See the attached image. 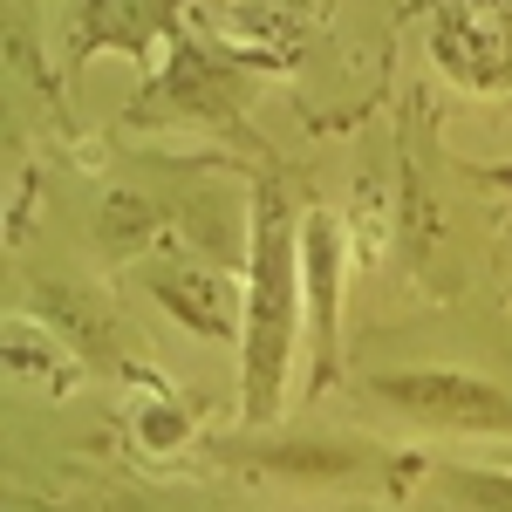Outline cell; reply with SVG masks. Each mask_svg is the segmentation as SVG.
Instances as JSON below:
<instances>
[{
  "label": "cell",
  "instance_id": "1",
  "mask_svg": "<svg viewBox=\"0 0 512 512\" xmlns=\"http://www.w3.org/2000/svg\"><path fill=\"white\" fill-rule=\"evenodd\" d=\"M287 342H294V226L280 192L253 205V280H246V417L267 424L287 383Z\"/></svg>",
  "mask_w": 512,
  "mask_h": 512
},
{
  "label": "cell",
  "instance_id": "2",
  "mask_svg": "<svg viewBox=\"0 0 512 512\" xmlns=\"http://www.w3.org/2000/svg\"><path fill=\"white\" fill-rule=\"evenodd\" d=\"M431 55L472 89H512V0H431Z\"/></svg>",
  "mask_w": 512,
  "mask_h": 512
},
{
  "label": "cell",
  "instance_id": "3",
  "mask_svg": "<svg viewBox=\"0 0 512 512\" xmlns=\"http://www.w3.org/2000/svg\"><path fill=\"white\" fill-rule=\"evenodd\" d=\"M376 396H390L396 410L444 424V431H512V396L478 376L451 369H410V376H376Z\"/></svg>",
  "mask_w": 512,
  "mask_h": 512
},
{
  "label": "cell",
  "instance_id": "4",
  "mask_svg": "<svg viewBox=\"0 0 512 512\" xmlns=\"http://www.w3.org/2000/svg\"><path fill=\"white\" fill-rule=\"evenodd\" d=\"M301 267H308V308H315L321 369H328V355H335V274H342V233H335V219H308L301 226Z\"/></svg>",
  "mask_w": 512,
  "mask_h": 512
}]
</instances>
